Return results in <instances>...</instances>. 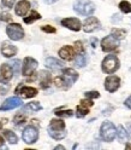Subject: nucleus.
Listing matches in <instances>:
<instances>
[{
    "instance_id": "nucleus-40",
    "label": "nucleus",
    "mask_w": 131,
    "mask_h": 150,
    "mask_svg": "<svg viewBox=\"0 0 131 150\" xmlns=\"http://www.w3.org/2000/svg\"><path fill=\"white\" fill-rule=\"evenodd\" d=\"M91 46H93V47H96V46H98V39L93 38V39H91Z\"/></svg>"
},
{
    "instance_id": "nucleus-5",
    "label": "nucleus",
    "mask_w": 131,
    "mask_h": 150,
    "mask_svg": "<svg viewBox=\"0 0 131 150\" xmlns=\"http://www.w3.org/2000/svg\"><path fill=\"white\" fill-rule=\"evenodd\" d=\"M6 34L11 40L18 41L24 38V30L18 23H11L6 27Z\"/></svg>"
},
{
    "instance_id": "nucleus-45",
    "label": "nucleus",
    "mask_w": 131,
    "mask_h": 150,
    "mask_svg": "<svg viewBox=\"0 0 131 150\" xmlns=\"http://www.w3.org/2000/svg\"><path fill=\"white\" fill-rule=\"evenodd\" d=\"M128 128H129V132H131V124H130V125H128Z\"/></svg>"
},
{
    "instance_id": "nucleus-10",
    "label": "nucleus",
    "mask_w": 131,
    "mask_h": 150,
    "mask_svg": "<svg viewBox=\"0 0 131 150\" xmlns=\"http://www.w3.org/2000/svg\"><path fill=\"white\" fill-rule=\"evenodd\" d=\"M100 27H101V23H100V21L98 20V18L90 16V17L87 18L86 21H84V23H83V30L86 33H93V32L100 29Z\"/></svg>"
},
{
    "instance_id": "nucleus-29",
    "label": "nucleus",
    "mask_w": 131,
    "mask_h": 150,
    "mask_svg": "<svg viewBox=\"0 0 131 150\" xmlns=\"http://www.w3.org/2000/svg\"><path fill=\"white\" fill-rule=\"evenodd\" d=\"M119 8L121 12L124 13H130L131 12V4L129 1H126V0H123V1L119 3Z\"/></svg>"
},
{
    "instance_id": "nucleus-16",
    "label": "nucleus",
    "mask_w": 131,
    "mask_h": 150,
    "mask_svg": "<svg viewBox=\"0 0 131 150\" xmlns=\"http://www.w3.org/2000/svg\"><path fill=\"white\" fill-rule=\"evenodd\" d=\"M75 53H76V50L75 47H71V46H64L59 50V57L64 61H71L75 57Z\"/></svg>"
},
{
    "instance_id": "nucleus-21",
    "label": "nucleus",
    "mask_w": 131,
    "mask_h": 150,
    "mask_svg": "<svg viewBox=\"0 0 131 150\" xmlns=\"http://www.w3.org/2000/svg\"><path fill=\"white\" fill-rule=\"evenodd\" d=\"M48 129H51V131H63V129H65V122L61 119H53L49 122Z\"/></svg>"
},
{
    "instance_id": "nucleus-18",
    "label": "nucleus",
    "mask_w": 131,
    "mask_h": 150,
    "mask_svg": "<svg viewBox=\"0 0 131 150\" xmlns=\"http://www.w3.org/2000/svg\"><path fill=\"white\" fill-rule=\"evenodd\" d=\"M39 79H40V86H41V88L46 90V88L49 87L51 80H52L49 71H47V70H41V71L39 73Z\"/></svg>"
},
{
    "instance_id": "nucleus-34",
    "label": "nucleus",
    "mask_w": 131,
    "mask_h": 150,
    "mask_svg": "<svg viewBox=\"0 0 131 150\" xmlns=\"http://www.w3.org/2000/svg\"><path fill=\"white\" fill-rule=\"evenodd\" d=\"M75 50H76V52H77V53H81V52H83V51H84L83 45H82V42H81V41H76V42H75Z\"/></svg>"
},
{
    "instance_id": "nucleus-32",
    "label": "nucleus",
    "mask_w": 131,
    "mask_h": 150,
    "mask_svg": "<svg viewBox=\"0 0 131 150\" xmlns=\"http://www.w3.org/2000/svg\"><path fill=\"white\" fill-rule=\"evenodd\" d=\"M10 65L12 67V69H13V71H15L16 74H20V71H21V61H20V59H13V61H11Z\"/></svg>"
},
{
    "instance_id": "nucleus-39",
    "label": "nucleus",
    "mask_w": 131,
    "mask_h": 150,
    "mask_svg": "<svg viewBox=\"0 0 131 150\" xmlns=\"http://www.w3.org/2000/svg\"><path fill=\"white\" fill-rule=\"evenodd\" d=\"M124 104H125V107H128L129 109H131V96H130L129 98H126V100H125Z\"/></svg>"
},
{
    "instance_id": "nucleus-14",
    "label": "nucleus",
    "mask_w": 131,
    "mask_h": 150,
    "mask_svg": "<svg viewBox=\"0 0 131 150\" xmlns=\"http://www.w3.org/2000/svg\"><path fill=\"white\" fill-rule=\"evenodd\" d=\"M16 93L17 95L22 96L23 98H33L37 95V90L34 88V87H30V86H23V85H20L17 88H16Z\"/></svg>"
},
{
    "instance_id": "nucleus-26",
    "label": "nucleus",
    "mask_w": 131,
    "mask_h": 150,
    "mask_svg": "<svg viewBox=\"0 0 131 150\" xmlns=\"http://www.w3.org/2000/svg\"><path fill=\"white\" fill-rule=\"evenodd\" d=\"M48 133L55 140H60V139L66 137V132H65V129H63V131H51V129H48Z\"/></svg>"
},
{
    "instance_id": "nucleus-41",
    "label": "nucleus",
    "mask_w": 131,
    "mask_h": 150,
    "mask_svg": "<svg viewBox=\"0 0 131 150\" xmlns=\"http://www.w3.org/2000/svg\"><path fill=\"white\" fill-rule=\"evenodd\" d=\"M43 1H45L46 4H54V3H57L58 0H43Z\"/></svg>"
},
{
    "instance_id": "nucleus-11",
    "label": "nucleus",
    "mask_w": 131,
    "mask_h": 150,
    "mask_svg": "<svg viewBox=\"0 0 131 150\" xmlns=\"http://www.w3.org/2000/svg\"><path fill=\"white\" fill-rule=\"evenodd\" d=\"M120 86V79L117 75H111V76H107L105 80V88L106 91H108L109 93L116 92Z\"/></svg>"
},
{
    "instance_id": "nucleus-3",
    "label": "nucleus",
    "mask_w": 131,
    "mask_h": 150,
    "mask_svg": "<svg viewBox=\"0 0 131 150\" xmlns=\"http://www.w3.org/2000/svg\"><path fill=\"white\" fill-rule=\"evenodd\" d=\"M120 67V62L116 54H108L104 58L101 63V69L106 74H113Z\"/></svg>"
},
{
    "instance_id": "nucleus-13",
    "label": "nucleus",
    "mask_w": 131,
    "mask_h": 150,
    "mask_svg": "<svg viewBox=\"0 0 131 150\" xmlns=\"http://www.w3.org/2000/svg\"><path fill=\"white\" fill-rule=\"evenodd\" d=\"M22 105V99L18 97H10L7 98L1 105H0V110L6 111V110H11L15 108H18Z\"/></svg>"
},
{
    "instance_id": "nucleus-25",
    "label": "nucleus",
    "mask_w": 131,
    "mask_h": 150,
    "mask_svg": "<svg viewBox=\"0 0 131 150\" xmlns=\"http://www.w3.org/2000/svg\"><path fill=\"white\" fill-rule=\"evenodd\" d=\"M111 35L114 36L116 39H118V40H121V39H124L125 38L126 30L125 29H119V28H113L112 32H111Z\"/></svg>"
},
{
    "instance_id": "nucleus-27",
    "label": "nucleus",
    "mask_w": 131,
    "mask_h": 150,
    "mask_svg": "<svg viewBox=\"0 0 131 150\" xmlns=\"http://www.w3.org/2000/svg\"><path fill=\"white\" fill-rule=\"evenodd\" d=\"M42 109V107H41V104L39 102H31V103H29V104H26L24 108H23V111H25V110H30V111H39V110H41Z\"/></svg>"
},
{
    "instance_id": "nucleus-2",
    "label": "nucleus",
    "mask_w": 131,
    "mask_h": 150,
    "mask_svg": "<svg viewBox=\"0 0 131 150\" xmlns=\"http://www.w3.org/2000/svg\"><path fill=\"white\" fill-rule=\"evenodd\" d=\"M73 10L82 16H91L95 11V5L90 0H76L73 4Z\"/></svg>"
},
{
    "instance_id": "nucleus-37",
    "label": "nucleus",
    "mask_w": 131,
    "mask_h": 150,
    "mask_svg": "<svg viewBox=\"0 0 131 150\" xmlns=\"http://www.w3.org/2000/svg\"><path fill=\"white\" fill-rule=\"evenodd\" d=\"M15 1H16V0H3V5L6 6V7H8V8H11L13 6Z\"/></svg>"
},
{
    "instance_id": "nucleus-36",
    "label": "nucleus",
    "mask_w": 131,
    "mask_h": 150,
    "mask_svg": "<svg viewBox=\"0 0 131 150\" xmlns=\"http://www.w3.org/2000/svg\"><path fill=\"white\" fill-rule=\"evenodd\" d=\"M41 29L43 32H46V33H55V32H57V30H55V28L52 27V25H43Z\"/></svg>"
},
{
    "instance_id": "nucleus-1",
    "label": "nucleus",
    "mask_w": 131,
    "mask_h": 150,
    "mask_svg": "<svg viewBox=\"0 0 131 150\" xmlns=\"http://www.w3.org/2000/svg\"><path fill=\"white\" fill-rule=\"evenodd\" d=\"M78 79V73L72 69V68H63V75L61 76H57L54 79L55 86L59 88L66 90L71 87Z\"/></svg>"
},
{
    "instance_id": "nucleus-8",
    "label": "nucleus",
    "mask_w": 131,
    "mask_h": 150,
    "mask_svg": "<svg viewBox=\"0 0 131 150\" xmlns=\"http://www.w3.org/2000/svg\"><path fill=\"white\" fill-rule=\"evenodd\" d=\"M36 68H37V61L34 59L33 57H25L23 61L22 74L24 76H29V75H31L35 71Z\"/></svg>"
},
{
    "instance_id": "nucleus-42",
    "label": "nucleus",
    "mask_w": 131,
    "mask_h": 150,
    "mask_svg": "<svg viewBox=\"0 0 131 150\" xmlns=\"http://www.w3.org/2000/svg\"><path fill=\"white\" fill-rule=\"evenodd\" d=\"M54 149H55V150H64V149H65V146H63V145H57Z\"/></svg>"
},
{
    "instance_id": "nucleus-7",
    "label": "nucleus",
    "mask_w": 131,
    "mask_h": 150,
    "mask_svg": "<svg viewBox=\"0 0 131 150\" xmlns=\"http://www.w3.org/2000/svg\"><path fill=\"white\" fill-rule=\"evenodd\" d=\"M119 46V40L116 39L114 36L108 35L101 40V49L104 52H112L116 51Z\"/></svg>"
},
{
    "instance_id": "nucleus-43",
    "label": "nucleus",
    "mask_w": 131,
    "mask_h": 150,
    "mask_svg": "<svg viewBox=\"0 0 131 150\" xmlns=\"http://www.w3.org/2000/svg\"><path fill=\"white\" fill-rule=\"evenodd\" d=\"M3 145H4V138L0 136V146H3Z\"/></svg>"
},
{
    "instance_id": "nucleus-17",
    "label": "nucleus",
    "mask_w": 131,
    "mask_h": 150,
    "mask_svg": "<svg viewBox=\"0 0 131 150\" xmlns=\"http://www.w3.org/2000/svg\"><path fill=\"white\" fill-rule=\"evenodd\" d=\"M30 10V3L28 0H21L16 6H15V11L17 16H25Z\"/></svg>"
},
{
    "instance_id": "nucleus-22",
    "label": "nucleus",
    "mask_w": 131,
    "mask_h": 150,
    "mask_svg": "<svg viewBox=\"0 0 131 150\" xmlns=\"http://www.w3.org/2000/svg\"><path fill=\"white\" fill-rule=\"evenodd\" d=\"M88 63V56L86 52H81V53H77V57L76 59H75V64L77 65V67L79 68H83V67H86Z\"/></svg>"
},
{
    "instance_id": "nucleus-31",
    "label": "nucleus",
    "mask_w": 131,
    "mask_h": 150,
    "mask_svg": "<svg viewBox=\"0 0 131 150\" xmlns=\"http://www.w3.org/2000/svg\"><path fill=\"white\" fill-rule=\"evenodd\" d=\"M13 122L15 125H22L25 122V115L23 112H20V114H17L15 117H13Z\"/></svg>"
},
{
    "instance_id": "nucleus-24",
    "label": "nucleus",
    "mask_w": 131,
    "mask_h": 150,
    "mask_svg": "<svg viewBox=\"0 0 131 150\" xmlns=\"http://www.w3.org/2000/svg\"><path fill=\"white\" fill-rule=\"evenodd\" d=\"M41 18V15L39 13V12H36V11H30V15L29 16H26V17H24V23H26V24H30V23H33L34 21H36V20H40Z\"/></svg>"
},
{
    "instance_id": "nucleus-6",
    "label": "nucleus",
    "mask_w": 131,
    "mask_h": 150,
    "mask_svg": "<svg viewBox=\"0 0 131 150\" xmlns=\"http://www.w3.org/2000/svg\"><path fill=\"white\" fill-rule=\"evenodd\" d=\"M23 140L26 144H34L37 139H39V131L34 126H28L24 128L23 134H22Z\"/></svg>"
},
{
    "instance_id": "nucleus-9",
    "label": "nucleus",
    "mask_w": 131,
    "mask_h": 150,
    "mask_svg": "<svg viewBox=\"0 0 131 150\" xmlns=\"http://www.w3.org/2000/svg\"><path fill=\"white\" fill-rule=\"evenodd\" d=\"M13 76V69L10 65V63H4L0 65V81L7 83L10 82Z\"/></svg>"
},
{
    "instance_id": "nucleus-38",
    "label": "nucleus",
    "mask_w": 131,
    "mask_h": 150,
    "mask_svg": "<svg viewBox=\"0 0 131 150\" xmlns=\"http://www.w3.org/2000/svg\"><path fill=\"white\" fill-rule=\"evenodd\" d=\"M112 21H113V22H118V21H121V16H120V15H118V13L113 15V17H112Z\"/></svg>"
},
{
    "instance_id": "nucleus-19",
    "label": "nucleus",
    "mask_w": 131,
    "mask_h": 150,
    "mask_svg": "<svg viewBox=\"0 0 131 150\" xmlns=\"http://www.w3.org/2000/svg\"><path fill=\"white\" fill-rule=\"evenodd\" d=\"M46 67L52 69V70H58V69H63L64 67V63L60 62L59 59L57 58H54V57H48V58H46Z\"/></svg>"
},
{
    "instance_id": "nucleus-28",
    "label": "nucleus",
    "mask_w": 131,
    "mask_h": 150,
    "mask_svg": "<svg viewBox=\"0 0 131 150\" xmlns=\"http://www.w3.org/2000/svg\"><path fill=\"white\" fill-rule=\"evenodd\" d=\"M54 114L59 116V117H71L73 115V111L68 109V110H64V109H57L54 110Z\"/></svg>"
},
{
    "instance_id": "nucleus-46",
    "label": "nucleus",
    "mask_w": 131,
    "mask_h": 150,
    "mask_svg": "<svg viewBox=\"0 0 131 150\" xmlns=\"http://www.w3.org/2000/svg\"><path fill=\"white\" fill-rule=\"evenodd\" d=\"M1 127H3V122H0V129H1Z\"/></svg>"
},
{
    "instance_id": "nucleus-4",
    "label": "nucleus",
    "mask_w": 131,
    "mask_h": 150,
    "mask_svg": "<svg viewBox=\"0 0 131 150\" xmlns=\"http://www.w3.org/2000/svg\"><path fill=\"white\" fill-rule=\"evenodd\" d=\"M100 136H101L102 140H105V142H107V143H111L117 136L116 126L112 122H109V121L102 122L101 128H100Z\"/></svg>"
},
{
    "instance_id": "nucleus-33",
    "label": "nucleus",
    "mask_w": 131,
    "mask_h": 150,
    "mask_svg": "<svg viewBox=\"0 0 131 150\" xmlns=\"http://www.w3.org/2000/svg\"><path fill=\"white\" fill-rule=\"evenodd\" d=\"M86 95V98H90V99H94V98H99L100 97V93L98 91H88L84 93Z\"/></svg>"
},
{
    "instance_id": "nucleus-20",
    "label": "nucleus",
    "mask_w": 131,
    "mask_h": 150,
    "mask_svg": "<svg viewBox=\"0 0 131 150\" xmlns=\"http://www.w3.org/2000/svg\"><path fill=\"white\" fill-rule=\"evenodd\" d=\"M117 137H118V140L120 143H128L129 139H130L129 132L121 125H119L117 128Z\"/></svg>"
},
{
    "instance_id": "nucleus-35",
    "label": "nucleus",
    "mask_w": 131,
    "mask_h": 150,
    "mask_svg": "<svg viewBox=\"0 0 131 150\" xmlns=\"http://www.w3.org/2000/svg\"><path fill=\"white\" fill-rule=\"evenodd\" d=\"M0 20L5 21V22L10 21V20H11V15L8 13V12H1V13H0Z\"/></svg>"
},
{
    "instance_id": "nucleus-23",
    "label": "nucleus",
    "mask_w": 131,
    "mask_h": 150,
    "mask_svg": "<svg viewBox=\"0 0 131 150\" xmlns=\"http://www.w3.org/2000/svg\"><path fill=\"white\" fill-rule=\"evenodd\" d=\"M4 137L7 139V142L11 143V144H17L18 143L17 136L15 134V132H12V131H10V129H5L4 131Z\"/></svg>"
},
{
    "instance_id": "nucleus-44",
    "label": "nucleus",
    "mask_w": 131,
    "mask_h": 150,
    "mask_svg": "<svg viewBox=\"0 0 131 150\" xmlns=\"http://www.w3.org/2000/svg\"><path fill=\"white\" fill-rule=\"evenodd\" d=\"M126 149H131V144L130 143H126V146H125Z\"/></svg>"
},
{
    "instance_id": "nucleus-30",
    "label": "nucleus",
    "mask_w": 131,
    "mask_h": 150,
    "mask_svg": "<svg viewBox=\"0 0 131 150\" xmlns=\"http://www.w3.org/2000/svg\"><path fill=\"white\" fill-rule=\"evenodd\" d=\"M89 112V108H87V107H84V105H82V104H79L78 107H77V112H76V115H77V117H79V119H82V117H84Z\"/></svg>"
},
{
    "instance_id": "nucleus-12",
    "label": "nucleus",
    "mask_w": 131,
    "mask_h": 150,
    "mask_svg": "<svg viewBox=\"0 0 131 150\" xmlns=\"http://www.w3.org/2000/svg\"><path fill=\"white\" fill-rule=\"evenodd\" d=\"M61 25H64L68 29H71L73 32H78L82 28V23L78 18L76 17H69V18H64L61 20Z\"/></svg>"
},
{
    "instance_id": "nucleus-15",
    "label": "nucleus",
    "mask_w": 131,
    "mask_h": 150,
    "mask_svg": "<svg viewBox=\"0 0 131 150\" xmlns=\"http://www.w3.org/2000/svg\"><path fill=\"white\" fill-rule=\"evenodd\" d=\"M0 50H1L3 56L6 57V58H11V57H13L15 54H17V47L15 45H12L11 42H8V41H4L1 44Z\"/></svg>"
}]
</instances>
